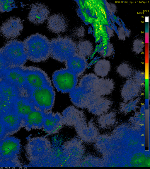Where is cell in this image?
Wrapping results in <instances>:
<instances>
[{"mask_svg": "<svg viewBox=\"0 0 150 169\" xmlns=\"http://www.w3.org/2000/svg\"><path fill=\"white\" fill-rule=\"evenodd\" d=\"M23 42L28 59L30 61H45L51 56L50 40L45 36L36 33L26 38Z\"/></svg>", "mask_w": 150, "mask_h": 169, "instance_id": "1", "label": "cell"}, {"mask_svg": "<svg viewBox=\"0 0 150 169\" xmlns=\"http://www.w3.org/2000/svg\"><path fill=\"white\" fill-rule=\"evenodd\" d=\"M0 141V167H21L22 164L19 158L21 151L20 139L8 136Z\"/></svg>", "mask_w": 150, "mask_h": 169, "instance_id": "2", "label": "cell"}, {"mask_svg": "<svg viewBox=\"0 0 150 169\" xmlns=\"http://www.w3.org/2000/svg\"><path fill=\"white\" fill-rule=\"evenodd\" d=\"M51 56L60 62H66L77 53L76 44L69 37H58L50 40Z\"/></svg>", "mask_w": 150, "mask_h": 169, "instance_id": "3", "label": "cell"}, {"mask_svg": "<svg viewBox=\"0 0 150 169\" xmlns=\"http://www.w3.org/2000/svg\"><path fill=\"white\" fill-rule=\"evenodd\" d=\"M1 49L11 67L23 66L28 59L23 42L11 40L6 43Z\"/></svg>", "mask_w": 150, "mask_h": 169, "instance_id": "4", "label": "cell"}, {"mask_svg": "<svg viewBox=\"0 0 150 169\" xmlns=\"http://www.w3.org/2000/svg\"><path fill=\"white\" fill-rule=\"evenodd\" d=\"M29 95L36 109L47 112L52 108L55 93L52 85L45 86L31 90Z\"/></svg>", "mask_w": 150, "mask_h": 169, "instance_id": "5", "label": "cell"}, {"mask_svg": "<svg viewBox=\"0 0 150 169\" xmlns=\"http://www.w3.org/2000/svg\"><path fill=\"white\" fill-rule=\"evenodd\" d=\"M78 76L66 68L55 71L52 76L53 84L58 92L70 93L76 87Z\"/></svg>", "mask_w": 150, "mask_h": 169, "instance_id": "6", "label": "cell"}, {"mask_svg": "<svg viewBox=\"0 0 150 169\" xmlns=\"http://www.w3.org/2000/svg\"><path fill=\"white\" fill-rule=\"evenodd\" d=\"M28 92L42 87L52 85L48 75L42 70L34 66H23Z\"/></svg>", "mask_w": 150, "mask_h": 169, "instance_id": "7", "label": "cell"}, {"mask_svg": "<svg viewBox=\"0 0 150 169\" xmlns=\"http://www.w3.org/2000/svg\"><path fill=\"white\" fill-rule=\"evenodd\" d=\"M23 27L20 18L12 16L7 19L1 26L0 33L5 39H13L20 35Z\"/></svg>", "mask_w": 150, "mask_h": 169, "instance_id": "8", "label": "cell"}, {"mask_svg": "<svg viewBox=\"0 0 150 169\" xmlns=\"http://www.w3.org/2000/svg\"><path fill=\"white\" fill-rule=\"evenodd\" d=\"M23 66L11 67L6 71L3 79L15 85L20 90L21 96L27 88Z\"/></svg>", "mask_w": 150, "mask_h": 169, "instance_id": "9", "label": "cell"}, {"mask_svg": "<svg viewBox=\"0 0 150 169\" xmlns=\"http://www.w3.org/2000/svg\"><path fill=\"white\" fill-rule=\"evenodd\" d=\"M0 121L3 125L8 136L16 133L23 127V119L13 111L1 115Z\"/></svg>", "mask_w": 150, "mask_h": 169, "instance_id": "10", "label": "cell"}, {"mask_svg": "<svg viewBox=\"0 0 150 169\" xmlns=\"http://www.w3.org/2000/svg\"><path fill=\"white\" fill-rule=\"evenodd\" d=\"M96 94L79 85L69 93L71 100L77 107L87 108Z\"/></svg>", "mask_w": 150, "mask_h": 169, "instance_id": "11", "label": "cell"}, {"mask_svg": "<svg viewBox=\"0 0 150 169\" xmlns=\"http://www.w3.org/2000/svg\"><path fill=\"white\" fill-rule=\"evenodd\" d=\"M63 124L62 115L59 113L45 112L42 129L46 133L55 134L61 128Z\"/></svg>", "mask_w": 150, "mask_h": 169, "instance_id": "12", "label": "cell"}, {"mask_svg": "<svg viewBox=\"0 0 150 169\" xmlns=\"http://www.w3.org/2000/svg\"><path fill=\"white\" fill-rule=\"evenodd\" d=\"M35 109L30 96H19L13 102L12 111L23 119Z\"/></svg>", "mask_w": 150, "mask_h": 169, "instance_id": "13", "label": "cell"}, {"mask_svg": "<svg viewBox=\"0 0 150 169\" xmlns=\"http://www.w3.org/2000/svg\"><path fill=\"white\" fill-rule=\"evenodd\" d=\"M50 12L45 5L40 3L33 5L28 16L29 21L35 25L44 23L48 18Z\"/></svg>", "mask_w": 150, "mask_h": 169, "instance_id": "14", "label": "cell"}, {"mask_svg": "<svg viewBox=\"0 0 150 169\" xmlns=\"http://www.w3.org/2000/svg\"><path fill=\"white\" fill-rule=\"evenodd\" d=\"M45 112L35 109L23 119V127L30 131L42 129Z\"/></svg>", "mask_w": 150, "mask_h": 169, "instance_id": "15", "label": "cell"}, {"mask_svg": "<svg viewBox=\"0 0 150 169\" xmlns=\"http://www.w3.org/2000/svg\"><path fill=\"white\" fill-rule=\"evenodd\" d=\"M112 103L109 99L96 94L87 108L88 111L96 115H100L110 108Z\"/></svg>", "mask_w": 150, "mask_h": 169, "instance_id": "16", "label": "cell"}, {"mask_svg": "<svg viewBox=\"0 0 150 169\" xmlns=\"http://www.w3.org/2000/svg\"><path fill=\"white\" fill-rule=\"evenodd\" d=\"M142 87L133 79L127 80L123 85L121 94L123 102L134 99L140 94Z\"/></svg>", "mask_w": 150, "mask_h": 169, "instance_id": "17", "label": "cell"}, {"mask_svg": "<svg viewBox=\"0 0 150 169\" xmlns=\"http://www.w3.org/2000/svg\"><path fill=\"white\" fill-rule=\"evenodd\" d=\"M68 26L67 19L62 15L53 14L48 18L47 27L54 33H60L65 32L67 30Z\"/></svg>", "mask_w": 150, "mask_h": 169, "instance_id": "18", "label": "cell"}, {"mask_svg": "<svg viewBox=\"0 0 150 169\" xmlns=\"http://www.w3.org/2000/svg\"><path fill=\"white\" fill-rule=\"evenodd\" d=\"M87 65L85 57L76 53L66 62V68L78 77L85 70Z\"/></svg>", "mask_w": 150, "mask_h": 169, "instance_id": "19", "label": "cell"}, {"mask_svg": "<svg viewBox=\"0 0 150 169\" xmlns=\"http://www.w3.org/2000/svg\"><path fill=\"white\" fill-rule=\"evenodd\" d=\"M19 89L15 85L4 79L0 80V97L12 102L21 96Z\"/></svg>", "mask_w": 150, "mask_h": 169, "instance_id": "20", "label": "cell"}, {"mask_svg": "<svg viewBox=\"0 0 150 169\" xmlns=\"http://www.w3.org/2000/svg\"><path fill=\"white\" fill-rule=\"evenodd\" d=\"M99 134L98 129L91 120L88 122L79 136L83 141L90 143L96 141Z\"/></svg>", "mask_w": 150, "mask_h": 169, "instance_id": "21", "label": "cell"}, {"mask_svg": "<svg viewBox=\"0 0 150 169\" xmlns=\"http://www.w3.org/2000/svg\"><path fill=\"white\" fill-rule=\"evenodd\" d=\"M114 86L112 79L103 78L99 79L95 94L101 96L109 95L114 89Z\"/></svg>", "mask_w": 150, "mask_h": 169, "instance_id": "22", "label": "cell"}, {"mask_svg": "<svg viewBox=\"0 0 150 169\" xmlns=\"http://www.w3.org/2000/svg\"><path fill=\"white\" fill-rule=\"evenodd\" d=\"M99 79L98 77L94 74H87L81 78L79 85L91 92L95 93Z\"/></svg>", "mask_w": 150, "mask_h": 169, "instance_id": "23", "label": "cell"}, {"mask_svg": "<svg viewBox=\"0 0 150 169\" xmlns=\"http://www.w3.org/2000/svg\"><path fill=\"white\" fill-rule=\"evenodd\" d=\"M116 114L114 111L105 113L100 115L98 119V124L103 129L110 128L116 121Z\"/></svg>", "mask_w": 150, "mask_h": 169, "instance_id": "24", "label": "cell"}, {"mask_svg": "<svg viewBox=\"0 0 150 169\" xmlns=\"http://www.w3.org/2000/svg\"><path fill=\"white\" fill-rule=\"evenodd\" d=\"M110 68V62L105 59H101L96 64L94 71L97 75L103 77L109 73Z\"/></svg>", "mask_w": 150, "mask_h": 169, "instance_id": "25", "label": "cell"}, {"mask_svg": "<svg viewBox=\"0 0 150 169\" xmlns=\"http://www.w3.org/2000/svg\"><path fill=\"white\" fill-rule=\"evenodd\" d=\"M140 99V98H137L127 102H120L119 107L120 112L126 114L132 111H135L139 107L138 104Z\"/></svg>", "mask_w": 150, "mask_h": 169, "instance_id": "26", "label": "cell"}, {"mask_svg": "<svg viewBox=\"0 0 150 169\" xmlns=\"http://www.w3.org/2000/svg\"><path fill=\"white\" fill-rule=\"evenodd\" d=\"M76 48L77 53L85 57L90 55L93 50L92 44L87 40L79 42L76 44Z\"/></svg>", "mask_w": 150, "mask_h": 169, "instance_id": "27", "label": "cell"}, {"mask_svg": "<svg viewBox=\"0 0 150 169\" xmlns=\"http://www.w3.org/2000/svg\"><path fill=\"white\" fill-rule=\"evenodd\" d=\"M117 71L121 77L125 78L132 77L134 72L131 66L126 63H123L119 65L117 67Z\"/></svg>", "mask_w": 150, "mask_h": 169, "instance_id": "28", "label": "cell"}, {"mask_svg": "<svg viewBox=\"0 0 150 169\" xmlns=\"http://www.w3.org/2000/svg\"><path fill=\"white\" fill-rule=\"evenodd\" d=\"M11 67L0 48V80L4 79L6 70Z\"/></svg>", "mask_w": 150, "mask_h": 169, "instance_id": "29", "label": "cell"}, {"mask_svg": "<svg viewBox=\"0 0 150 169\" xmlns=\"http://www.w3.org/2000/svg\"><path fill=\"white\" fill-rule=\"evenodd\" d=\"M16 7L14 1L0 0V14L5 12H9Z\"/></svg>", "mask_w": 150, "mask_h": 169, "instance_id": "30", "label": "cell"}, {"mask_svg": "<svg viewBox=\"0 0 150 169\" xmlns=\"http://www.w3.org/2000/svg\"><path fill=\"white\" fill-rule=\"evenodd\" d=\"M13 102L0 97V116L4 113L12 111Z\"/></svg>", "mask_w": 150, "mask_h": 169, "instance_id": "31", "label": "cell"}, {"mask_svg": "<svg viewBox=\"0 0 150 169\" xmlns=\"http://www.w3.org/2000/svg\"><path fill=\"white\" fill-rule=\"evenodd\" d=\"M132 78L142 88L143 87L145 84V74L143 72L140 70L134 71Z\"/></svg>", "mask_w": 150, "mask_h": 169, "instance_id": "32", "label": "cell"}, {"mask_svg": "<svg viewBox=\"0 0 150 169\" xmlns=\"http://www.w3.org/2000/svg\"><path fill=\"white\" fill-rule=\"evenodd\" d=\"M143 46V42L141 40H136L133 43L132 50L134 52L138 54L142 50Z\"/></svg>", "mask_w": 150, "mask_h": 169, "instance_id": "33", "label": "cell"}, {"mask_svg": "<svg viewBox=\"0 0 150 169\" xmlns=\"http://www.w3.org/2000/svg\"><path fill=\"white\" fill-rule=\"evenodd\" d=\"M74 33L77 37H81L84 34V31L83 28H79L74 30Z\"/></svg>", "mask_w": 150, "mask_h": 169, "instance_id": "34", "label": "cell"}, {"mask_svg": "<svg viewBox=\"0 0 150 169\" xmlns=\"http://www.w3.org/2000/svg\"><path fill=\"white\" fill-rule=\"evenodd\" d=\"M7 136H8V135L5 128L0 121V140Z\"/></svg>", "mask_w": 150, "mask_h": 169, "instance_id": "35", "label": "cell"}, {"mask_svg": "<svg viewBox=\"0 0 150 169\" xmlns=\"http://www.w3.org/2000/svg\"><path fill=\"white\" fill-rule=\"evenodd\" d=\"M145 111V106L144 105H142L140 108V113L141 114L143 115Z\"/></svg>", "mask_w": 150, "mask_h": 169, "instance_id": "36", "label": "cell"}, {"mask_svg": "<svg viewBox=\"0 0 150 169\" xmlns=\"http://www.w3.org/2000/svg\"><path fill=\"white\" fill-rule=\"evenodd\" d=\"M1 144L0 141V152L1 151Z\"/></svg>", "mask_w": 150, "mask_h": 169, "instance_id": "37", "label": "cell"}]
</instances>
